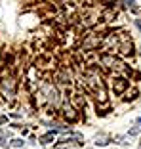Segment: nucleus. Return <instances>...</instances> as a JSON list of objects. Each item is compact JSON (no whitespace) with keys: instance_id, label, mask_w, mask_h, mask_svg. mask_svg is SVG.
<instances>
[{"instance_id":"obj_1","label":"nucleus","mask_w":141,"mask_h":149,"mask_svg":"<svg viewBox=\"0 0 141 149\" xmlns=\"http://www.w3.org/2000/svg\"><path fill=\"white\" fill-rule=\"evenodd\" d=\"M53 140V132H50V134H46V136H42V138H40V143H50V141H52Z\"/></svg>"},{"instance_id":"obj_2","label":"nucleus","mask_w":141,"mask_h":149,"mask_svg":"<svg viewBox=\"0 0 141 149\" xmlns=\"http://www.w3.org/2000/svg\"><path fill=\"white\" fill-rule=\"evenodd\" d=\"M116 92H122V90H124V88H126V80H124V79H118V82H116Z\"/></svg>"},{"instance_id":"obj_3","label":"nucleus","mask_w":141,"mask_h":149,"mask_svg":"<svg viewBox=\"0 0 141 149\" xmlns=\"http://www.w3.org/2000/svg\"><path fill=\"white\" fill-rule=\"evenodd\" d=\"M12 145H13V147H21V145H23V140H12Z\"/></svg>"},{"instance_id":"obj_4","label":"nucleus","mask_w":141,"mask_h":149,"mask_svg":"<svg viewBox=\"0 0 141 149\" xmlns=\"http://www.w3.org/2000/svg\"><path fill=\"white\" fill-rule=\"evenodd\" d=\"M6 120H8V118H6V117H4V115H0V124H4V123H6Z\"/></svg>"},{"instance_id":"obj_5","label":"nucleus","mask_w":141,"mask_h":149,"mask_svg":"<svg viewBox=\"0 0 141 149\" xmlns=\"http://www.w3.org/2000/svg\"><path fill=\"white\" fill-rule=\"evenodd\" d=\"M53 149H67V145H55Z\"/></svg>"},{"instance_id":"obj_6","label":"nucleus","mask_w":141,"mask_h":149,"mask_svg":"<svg viewBox=\"0 0 141 149\" xmlns=\"http://www.w3.org/2000/svg\"><path fill=\"white\" fill-rule=\"evenodd\" d=\"M139 149H141V143H139Z\"/></svg>"}]
</instances>
